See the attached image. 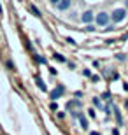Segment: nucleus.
Returning <instances> with one entry per match:
<instances>
[{
    "label": "nucleus",
    "instance_id": "nucleus-1",
    "mask_svg": "<svg viewBox=\"0 0 128 135\" xmlns=\"http://www.w3.org/2000/svg\"><path fill=\"white\" fill-rule=\"evenodd\" d=\"M125 18H126V9H116V11H112V16H111L112 23H121Z\"/></svg>",
    "mask_w": 128,
    "mask_h": 135
},
{
    "label": "nucleus",
    "instance_id": "nucleus-2",
    "mask_svg": "<svg viewBox=\"0 0 128 135\" xmlns=\"http://www.w3.org/2000/svg\"><path fill=\"white\" fill-rule=\"evenodd\" d=\"M109 14L107 12H98V16H95V23L98 25V26H107L109 25Z\"/></svg>",
    "mask_w": 128,
    "mask_h": 135
},
{
    "label": "nucleus",
    "instance_id": "nucleus-3",
    "mask_svg": "<svg viewBox=\"0 0 128 135\" xmlns=\"http://www.w3.org/2000/svg\"><path fill=\"white\" fill-rule=\"evenodd\" d=\"M63 91H65V88H63V86L60 84L58 88H54V90H53V91L49 93V98H51L53 102H56L58 98H60V97H61V95H63Z\"/></svg>",
    "mask_w": 128,
    "mask_h": 135
},
{
    "label": "nucleus",
    "instance_id": "nucleus-4",
    "mask_svg": "<svg viewBox=\"0 0 128 135\" xmlns=\"http://www.w3.org/2000/svg\"><path fill=\"white\" fill-rule=\"evenodd\" d=\"M81 19H83V23L89 25V23H93V21H95V16H93V12H91V11H84V12H83V16H81Z\"/></svg>",
    "mask_w": 128,
    "mask_h": 135
},
{
    "label": "nucleus",
    "instance_id": "nucleus-5",
    "mask_svg": "<svg viewBox=\"0 0 128 135\" xmlns=\"http://www.w3.org/2000/svg\"><path fill=\"white\" fill-rule=\"evenodd\" d=\"M70 0H60L58 4H56V7H58V11H67L69 7H70Z\"/></svg>",
    "mask_w": 128,
    "mask_h": 135
},
{
    "label": "nucleus",
    "instance_id": "nucleus-6",
    "mask_svg": "<svg viewBox=\"0 0 128 135\" xmlns=\"http://www.w3.org/2000/svg\"><path fill=\"white\" fill-rule=\"evenodd\" d=\"M35 83H37V88H39V90H42V91H47V86H46V83H44L41 77H35Z\"/></svg>",
    "mask_w": 128,
    "mask_h": 135
},
{
    "label": "nucleus",
    "instance_id": "nucleus-7",
    "mask_svg": "<svg viewBox=\"0 0 128 135\" xmlns=\"http://www.w3.org/2000/svg\"><path fill=\"white\" fill-rule=\"evenodd\" d=\"M28 11H30L34 16H41V11H39V9L34 5V4H28Z\"/></svg>",
    "mask_w": 128,
    "mask_h": 135
},
{
    "label": "nucleus",
    "instance_id": "nucleus-8",
    "mask_svg": "<svg viewBox=\"0 0 128 135\" xmlns=\"http://www.w3.org/2000/svg\"><path fill=\"white\" fill-rule=\"evenodd\" d=\"M79 123H81V128L88 130V126H89V125H88V119L84 118V114H81V116H79Z\"/></svg>",
    "mask_w": 128,
    "mask_h": 135
},
{
    "label": "nucleus",
    "instance_id": "nucleus-9",
    "mask_svg": "<svg viewBox=\"0 0 128 135\" xmlns=\"http://www.w3.org/2000/svg\"><path fill=\"white\" fill-rule=\"evenodd\" d=\"M72 107H81V102H79V100H70V102H67V109L70 111Z\"/></svg>",
    "mask_w": 128,
    "mask_h": 135
},
{
    "label": "nucleus",
    "instance_id": "nucleus-10",
    "mask_svg": "<svg viewBox=\"0 0 128 135\" xmlns=\"http://www.w3.org/2000/svg\"><path fill=\"white\" fill-rule=\"evenodd\" d=\"M53 58H54L56 62H60V63H67L65 56H63V55H60V53H54V55H53Z\"/></svg>",
    "mask_w": 128,
    "mask_h": 135
},
{
    "label": "nucleus",
    "instance_id": "nucleus-11",
    "mask_svg": "<svg viewBox=\"0 0 128 135\" xmlns=\"http://www.w3.org/2000/svg\"><path fill=\"white\" fill-rule=\"evenodd\" d=\"M114 116H116V121H118V125H121V123H123V118H121V112H119L116 107H114Z\"/></svg>",
    "mask_w": 128,
    "mask_h": 135
},
{
    "label": "nucleus",
    "instance_id": "nucleus-12",
    "mask_svg": "<svg viewBox=\"0 0 128 135\" xmlns=\"http://www.w3.org/2000/svg\"><path fill=\"white\" fill-rule=\"evenodd\" d=\"M91 103H93L95 107H98V109H102V102H100V98H93V100H91Z\"/></svg>",
    "mask_w": 128,
    "mask_h": 135
},
{
    "label": "nucleus",
    "instance_id": "nucleus-13",
    "mask_svg": "<svg viewBox=\"0 0 128 135\" xmlns=\"http://www.w3.org/2000/svg\"><path fill=\"white\" fill-rule=\"evenodd\" d=\"M35 60H37L39 63H42V65H46V63H47V60H46V58H42V56H37Z\"/></svg>",
    "mask_w": 128,
    "mask_h": 135
},
{
    "label": "nucleus",
    "instance_id": "nucleus-14",
    "mask_svg": "<svg viewBox=\"0 0 128 135\" xmlns=\"http://www.w3.org/2000/svg\"><path fill=\"white\" fill-rule=\"evenodd\" d=\"M5 65H7V68H9V70H14V63H12L11 60H7V62H5Z\"/></svg>",
    "mask_w": 128,
    "mask_h": 135
},
{
    "label": "nucleus",
    "instance_id": "nucleus-15",
    "mask_svg": "<svg viewBox=\"0 0 128 135\" xmlns=\"http://www.w3.org/2000/svg\"><path fill=\"white\" fill-rule=\"evenodd\" d=\"M102 98H104V100H111V93H109V91L102 93Z\"/></svg>",
    "mask_w": 128,
    "mask_h": 135
},
{
    "label": "nucleus",
    "instance_id": "nucleus-16",
    "mask_svg": "<svg viewBox=\"0 0 128 135\" xmlns=\"http://www.w3.org/2000/svg\"><path fill=\"white\" fill-rule=\"evenodd\" d=\"M49 109H51V111H58V103H56V102H51Z\"/></svg>",
    "mask_w": 128,
    "mask_h": 135
},
{
    "label": "nucleus",
    "instance_id": "nucleus-17",
    "mask_svg": "<svg viewBox=\"0 0 128 135\" xmlns=\"http://www.w3.org/2000/svg\"><path fill=\"white\" fill-rule=\"evenodd\" d=\"M83 74H84L86 77H91V70H89V68H84V70H83Z\"/></svg>",
    "mask_w": 128,
    "mask_h": 135
},
{
    "label": "nucleus",
    "instance_id": "nucleus-18",
    "mask_svg": "<svg viewBox=\"0 0 128 135\" xmlns=\"http://www.w3.org/2000/svg\"><path fill=\"white\" fill-rule=\"evenodd\" d=\"M88 114H89V118H95V116H97V112H95V109H89V111H88Z\"/></svg>",
    "mask_w": 128,
    "mask_h": 135
},
{
    "label": "nucleus",
    "instance_id": "nucleus-19",
    "mask_svg": "<svg viewBox=\"0 0 128 135\" xmlns=\"http://www.w3.org/2000/svg\"><path fill=\"white\" fill-rule=\"evenodd\" d=\"M86 30H88V32H93V30H95V26L89 23V25H86Z\"/></svg>",
    "mask_w": 128,
    "mask_h": 135
},
{
    "label": "nucleus",
    "instance_id": "nucleus-20",
    "mask_svg": "<svg viewBox=\"0 0 128 135\" xmlns=\"http://www.w3.org/2000/svg\"><path fill=\"white\" fill-rule=\"evenodd\" d=\"M49 2H51V4H53V5H56V4H58V2H60V0H49Z\"/></svg>",
    "mask_w": 128,
    "mask_h": 135
},
{
    "label": "nucleus",
    "instance_id": "nucleus-21",
    "mask_svg": "<svg viewBox=\"0 0 128 135\" xmlns=\"http://www.w3.org/2000/svg\"><path fill=\"white\" fill-rule=\"evenodd\" d=\"M112 135H119V132H118V130L114 128V130H112Z\"/></svg>",
    "mask_w": 128,
    "mask_h": 135
},
{
    "label": "nucleus",
    "instance_id": "nucleus-22",
    "mask_svg": "<svg viewBox=\"0 0 128 135\" xmlns=\"http://www.w3.org/2000/svg\"><path fill=\"white\" fill-rule=\"evenodd\" d=\"M2 12H4V7H2V4H0V16H2Z\"/></svg>",
    "mask_w": 128,
    "mask_h": 135
},
{
    "label": "nucleus",
    "instance_id": "nucleus-23",
    "mask_svg": "<svg viewBox=\"0 0 128 135\" xmlns=\"http://www.w3.org/2000/svg\"><path fill=\"white\" fill-rule=\"evenodd\" d=\"M89 135H100V133H98V132H91Z\"/></svg>",
    "mask_w": 128,
    "mask_h": 135
},
{
    "label": "nucleus",
    "instance_id": "nucleus-24",
    "mask_svg": "<svg viewBox=\"0 0 128 135\" xmlns=\"http://www.w3.org/2000/svg\"><path fill=\"white\" fill-rule=\"evenodd\" d=\"M125 105H126V109H128V100H126V102H125Z\"/></svg>",
    "mask_w": 128,
    "mask_h": 135
},
{
    "label": "nucleus",
    "instance_id": "nucleus-25",
    "mask_svg": "<svg viewBox=\"0 0 128 135\" xmlns=\"http://www.w3.org/2000/svg\"><path fill=\"white\" fill-rule=\"evenodd\" d=\"M126 9H128V0H126Z\"/></svg>",
    "mask_w": 128,
    "mask_h": 135
}]
</instances>
